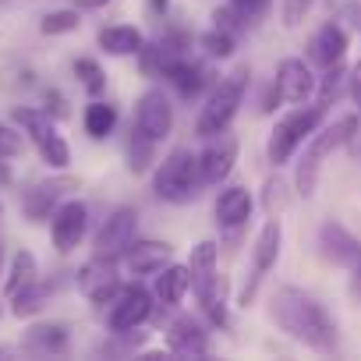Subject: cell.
<instances>
[{"mask_svg": "<svg viewBox=\"0 0 361 361\" xmlns=\"http://www.w3.org/2000/svg\"><path fill=\"white\" fill-rule=\"evenodd\" d=\"M287 185H283V180L280 177H269L266 180V209H269V216H276L283 206H287Z\"/></svg>", "mask_w": 361, "mask_h": 361, "instance_id": "obj_36", "label": "cell"}, {"mask_svg": "<svg viewBox=\"0 0 361 361\" xmlns=\"http://www.w3.org/2000/svg\"><path fill=\"white\" fill-rule=\"evenodd\" d=\"M166 347L180 357H206L213 347H209V333L202 329L199 319L192 315H177L170 326H166Z\"/></svg>", "mask_w": 361, "mask_h": 361, "instance_id": "obj_16", "label": "cell"}, {"mask_svg": "<svg viewBox=\"0 0 361 361\" xmlns=\"http://www.w3.org/2000/svg\"><path fill=\"white\" fill-rule=\"evenodd\" d=\"M71 68H75V75H78L82 89H85L92 99H99V96L106 92V71L99 68V61H92V57H78Z\"/></svg>", "mask_w": 361, "mask_h": 361, "instance_id": "obj_29", "label": "cell"}, {"mask_svg": "<svg viewBox=\"0 0 361 361\" xmlns=\"http://www.w3.org/2000/svg\"><path fill=\"white\" fill-rule=\"evenodd\" d=\"M347 78H350V71L343 68V61L333 64V68H326V75H322V82H319V103H322V106L336 103V99L347 92Z\"/></svg>", "mask_w": 361, "mask_h": 361, "instance_id": "obj_30", "label": "cell"}, {"mask_svg": "<svg viewBox=\"0 0 361 361\" xmlns=\"http://www.w3.org/2000/svg\"><path fill=\"white\" fill-rule=\"evenodd\" d=\"M50 294H54V283H47V280L29 283L25 290H18V294L11 298V315H15V319H32V315H39V312L47 308Z\"/></svg>", "mask_w": 361, "mask_h": 361, "instance_id": "obj_28", "label": "cell"}, {"mask_svg": "<svg viewBox=\"0 0 361 361\" xmlns=\"http://www.w3.org/2000/svg\"><path fill=\"white\" fill-rule=\"evenodd\" d=\"M354 128H357V117L347 114V117H336L333 124L319 128V131L305 142V152H301L298 170H294V188H298L301 199H312V195H315L319 177H322V163H326L340 145H347V138L354 135Z\"/></svg>", "mask_w": 361, "mask_h": 361, "instance_id": "obj_2", "label": "cell"}, {"mask_svg": "<svg viewBox=\"0 0 361 361\" xmlns=\"http://www.w3.org/2000/svg\"><path fill=\"white\" fill-rule=\"evenodd\" d=\"M276 92H280V99L283 103H290V106H298V103H305L312 92H315V75H312V68L305 64V61H298V57H287L280 68H276Z\"/></svg>", "mask_w": 361, "mask_h": 361, "instance_id": "obj_17", "label": "cell"}, {"mask_svg": "<svg viewBox=\"0 0 361 361\" xmlns=\"http://www.w3.org/2000/svg\"><path fill=\"white\" fill-rule=\"evenodd\" d=\"M315 248H319V259L326 266H336V269H350L361 255V241L336 220H326L319 227V238H315Z\"/></svg>", "mask_w": 361, "mask_h": 361, "instance_id": "obj_13", "label": "cell"}, {"mask_svg": "<svg viewBox=\"0 0 361 361\" xmlns=\"http://www.w3.org/2000/svg\"><path fill=\"white\" fill-rule=\"evenodd\" d=\"M156 308V294L145 290L142 283L124 287L114 301H110V315H106V329L110 333H135L138 326H145L152 319Z\"/></svg>", "mask_w": 361, "mask_h": 361, "instance_id": "obj_8", "label": "cell"}, {"mask_svg": "<svg viewBox=\"0 0 361 361\" xmlns=\"http://www.w3.org/2000/svg\"><path fill=\"white\" fill-rule=\"evenodd\" d=\"M96 43L110 57H138V50L145 47V39L135 25H106V29H99Z\"/></svg>", "mask_w": 361, "mask_h": 361, "instance_id": "obj_23", "label": "cell"}, {"mask_svg": "<svg viewBox=\"0 0 361 361\" xmlns=\"http://www.w3.org/2000/svg\"><path fill=\"white\" fill-rule=\"evenodd\" d=\"M47 114H50V117H64V114H68L61 92H47Z\"/></svg>", "mask_w": 361, "mask_h": 361, "instance_id": "obj_40", "label": "cell"}, {"mask_svg": "<svg viewBox=\"0 0 361 361\" xmlns=\"http://www.w3.org/2000/svg\"><path fill=\"white\" fill-rule=\"evenodd\" d=\"M343 54H347V32H343L336 22L319 25V29H315V36L308 39V61H312V64H319L322 71H326V68H333V64H340V61H343Z\"/></svg>", "mask_w": 361, "mask_h": 361, "instance_id": "obj_20", "label": "cell"}, {"mask_svg": "<svg viewBox=\"0 0 361 361\" xmlns=\"http://www.w3.org/2000/svg\"><path fill=\"white\" fill-rule=\"evenodd\" d=\"M117 121H121V114H117V106L106 103V99H92V103L85 106V114H82V128H85V135H89L92 142H103L106 135H114Z\"/></svg>", "mask_w": 361, "mask_h": 361, "instance_id": "obj_25", "label": "cell"}, {"mask_svg": "<svg viewBox=\"0 0 361 361\" xmlns=\"http://www.w3.org/2000/svg\"><path fill=\"white\" fill-rule=\"evenodd\" d=\"M188 273H192V290H195V298L202 305L220 287V245L216 241H199L192 248Z\"/></svg>", "mask_w": 361, "mask_h": 361, "instance_id": "obj_15", "label": "cell"}, {"mask_svg": "<svg viewBox=\"0 0 361 361\" xmlns=\"http://www.w3.org/2000/svg\"><path fill=\"white\" fill-rule=\"evenodd\" d=\"M39 280V262L29 248H18L15 259H11V269H8V280H4V298L11 301L18 290H25L29 283Z\"/></svg>", "mask_w": 361, "mask_h": 361, "instance_id": "obj_26", "label": "cell"}, {"mask_svg": "<svg viewBox=\"0 0 361 361\" xmlns=\"http://www.w3.org/2000/svg\"><path fill=\"white\" fill-rule=\"evenodd\" d=\"M85 231H89V206L78 202V199H64L54 209V216H50V241H54V248L61 255L75 252L82 245Z\"/></svg>", "mask_w": 361, "mask_h": 361, "instance_id": "obj_11", "label": "cell"}, {"mask_svg": "<svg viewBox=\"0 0 361 361\" xmlns=\"http://www.w3.org/2000/svg\"><path fill=\"white\" fill-rule=\"evenodd\" d=\"M322 121H326V106H322V103H312V106H301V103H298V110H290L283 121H276V128H273V135H269V142H266L269 163H273V166L290 163V156L298 152V145H305V142L319 131Z\"/></svg>", "mask_w": 361, "mask_h": 361, "instance_id": "obj_5", "label": "cell"}, {"mask_svg": "<svg viewBox=\"0 0 361 361\" xmlns=\"http://www.w3.org/2000/svg\"><path fill=\"white\" fill-rule=\"evenodd\" d=\"M78 188V180L75 177H47V180H36V185L22 195V213L25 220L32 224H43L54 216V209Z\"/></svg>", "mask_w": 361, "mask_h": 361, "instance_id": "obj_12", "label": "cell"}, {"mask_svg": "<svg viewBox=\"0 0 361 361\" xmlns=\"http://www.w3.org/2000/svg\"><path fill=\"white\" fill-rule=\"evenodd\" d=\"M347 290H350V298L361 305V255H357V262L350 266V283H347Z\"/></svg>", "mask_w": 361, "mask_h": 361, "instance_id": "obj_39", "label": "cell"}, {"mask_svg": "<svg viewBox=\"0 0 361 361\" xmlns=\"http://www.w3.org/2000/svg\"><path fill=\"white\" fill-rule=\"evenodd\" d=\"M252 209H255V199L245 185H227L216 195V224L224 231H241L252 220Z\"/></svg>", "mask_w": 361, "mask_h": 361, "instance_id": "obj_19", "label": "cell"}, {"mask_svg": "<svg viewBox=\"0 0 361 361\" xmlns=\"http://www.w3.org/2000/svg\"><path fill=\"white\" fill-rule=\"evenodd\" d=\"M199 47L206 50V57L209 61H227L231 54H234V47H238V36H231V32H224V29H209V32H202L199 36Z\"/></svg>", "mask_w": 361, "mask_h": 361, "instance_id": "obj_32", "label": "cell"}, {"mask_svg": "<svg viewBox=\"0 0 361 361\" xmlns=\"http://www.w3.org/2000/svg\"><path fill=\"white\" fill-rule=\"evenodd\" d=\"M36 149H39L43 163H50L54 170H68V163H71V145L64 142L61 131H50L43 142H36Z\"/></svg>", "mask_w": 361, "mask_h": 361, "instance_id": "obj_31", "label": "cell"}, {"mask_svg": "<svg viewBox=\"0 0 361 361\" xmlns=\"http://www.w3.org/2000/svg\"><path fill=\"white\" fill-rule=\"evenodd\" d=\"M280 248H283V224L280 216H269L262 224V231L255 234V245H252V280L245 283L241 290V308H248L255 298H259V287L262 280L273 273V266L280 262Z\"/></svg>", "mask_w": 361, "mask_h": 361, "instance_id": "obj_6", "label": "cell"}, {"mask_svg": "<svg viewBox=\"0 0 361 361\" xmlns=\"http://www.w3.org/2000/svg\"><path fill=\"white\" fill-rule=\"evenodd\" d=\"M78 290L89 298V305H96V308H106L121 290H124V283H121V273H117V262L114 259H99V255H92L82 269H78Z\"/></svg>", "mask_w": 361, "mask_h": 361, "instance_id": "obj_10", "label": "cell"}, {"mask_svg": "<svg viewBox=\"0 0 361 361\" xmlns=\"http://www.w3.org/2000/svg\"><path fill=\"white\" fill-rule=\"evenodd\" d=\"M224 290H227V283L220 280V287H216V290L202 301V312H206V315H209V322H213V326H220V329L231 322V312H227V294H224Z\"/></svg>", "mask_w": 361, "mask_h": 361, "instance_id": "obj_34", "label": "cell"}, {"mask_svg": "<svg viewBox=\"0 0 361 361\" xmlns=\"http://www.w3.org/2000/svg\"><path fill=\"white\" fill-rule=\"evenodd\" d=\"M347 96H350V103L361 110V61L350 68V78H347Z\"/></svg>", "mask_w": 361, "mask_h": 361, "instance_id": "obj_38", "label": "cell"}, {"mask_svg": "<svg viewBox=\"0 0 361 361\" xmlns=\"http://www.w3.org/2000/svg\"><path fill=\"white\" fill-rule=\"evenodd\" d=\"M170 259H173V248H170L166 241H135V245L121 255V262H124L128 273H135V276H156Z\"/></svg>", "mask_w": 361, "mask_h": 361, "instance_id": "obj_21", "label": "cell"}, {"mask_svg": "<svg viewBox=\"0 0 361 361\" xmlns=\"http://www.w3.org/2000/svg\"><path fill=\"white\" fill-rule=\"evenodd\" d=\"M269 319L276 322L280 333H287L294 343H301L315 354H333L340 343V329H336V319L329 315V308L301 287H290V283L276 287L269 298Z\"/></svg>", "mask_w": 361, "mask_h": 361, "instance_id": "obj_1", "label": "cell"}, {"mask_svg": "<svg viewBox=\"0 0 361 361\" xmlns=\"http://www.w3.org/2000/svg\"><path fill=\"white\" fill-rule=\"evenodd\" d=\"M138 241V209L135 206H121L110 213V220L99 227L96 241H92V255L99 259H114L121 262V255Z\"/></svg>", "mask_w": 361, "mask_h": 361, "instance_id": "obj_7", "label": "cell"}, {"mask_svg": "<svg viewBox=\"0 0 361 361\" xmlns=\"http://www.w3.org/2000/svg\"><path fill=\"white\" fill-rule=\"evenodd\" d=\"M135 128H142L152 142H163L173 131V103L163 89H145L135 103Z\"/></svg>", "mask_w": 361, "mask_h": 361, "instance_id": "obj_14", "label": "cell"}, {"mask_svg": "<svg viewBox=\"0 0 361 361\" xmlns=\"http://www.w3.org/2000/svg\"><path fill=\"white\" fill-rule=\"evenodd\" d=\"M0 266H4V248H0Z\"/></svg>", "mask_w": 361, "mask_h": 361, "instance_id": "obj_43", "label": "cell"}, {"mask_svg": "<svg viewBox=\"0 0 361 361\" xmlns=\"http://www.w3.org/2000/svg\"><path fill=\"white\" fill-rule=\"evenodd\" d=\"M188 290H192V273H188V266L166 262V266L156 273V280H152V294H156V301L166 305V308H177L180 301H185Z\"/></svg>", "mask_w": 361, "mask_h": 361, "instance_id": "obj_22", "label": "cell"}, {"mask_svg": "<svg viewBox=\"0 0 361 361\" xmlns=\"http://www.w3.org/2000/svg\"><path fill=\"white\" fill-rule=\"evenodd\" d=\"M156 145L159 142H152L142 128H135L131 124V131H128V142H124V152H128V170L138 177V173H145L152 163H156Z\"/></svg>", "mask_w": 361, "mask_h": 361, "instance_id": "obj_27", "label": "cell"}, {"mask_svg": "<svg viewBox=\"0 0 361 361\" xmlns=\"http://www.w3.org/2000/svg\"><path fill=\"white\" fill-rule=\"evenodd\" d=\"M241 142L231 131H220L213 138H206V149L199 152V177H202V188H220L224 180L231 177L234 163H238Z\"/></svg>", "mask_w": 361, "mask_h": 361, "instance_id": "obj_9", "label": "cell"}, {"mask_svg": "<svg viewBox=\"0 0 361 361\" xmlns=\"http://www.w3.org/2000/svg\"><path fill=\"white\" fill-rule=\"evenodd\" d=\"M82 25V15L78 8H61V11H50L43 22H39V32L43 36H68Z\"/></svg>", "mask_w": 361, "mask_h": 361, "instance_id": "obj_33", "label": "cell"}, {"mask_svg": "<svg viewBox=\"0 0 361 361\" xmlns=\"http://www.w3.org/2000/svg\"><path fill=\"white\" fill-rule=\"evenodd\" d=\"M152 192L156 199L170 202V206H188L199 199L202 192V177H199V156L185 145H177L163 156V163H156L152 173Z\"/></svg>", "mask_w": 361, "mask_h": 361, "instance_id": "obj_4", "label": "cell"}, {"mask_svg": "<svg viewBox=\"0 0 361 361\" xmlns=\"http://www.w3.org/2000/svg\"><path fill=\"white\" fill-rule=\"evenodd\" d=\"M166 8H170V0H149V11L152 15H166Z\"/></svg>", "mask_w": 361, "mask_h": 361, "instance_id": "obj_42", "label": "cell"}, {"mask_svg": "<svg viewBox=\"0 0 361 361\" xmlns=\"http://www.w3.org/2000/svg\"><path fill=\"white\" fill-rule=\"evenodd\" d=\"M166 82L177 89V96L195 99V96H202V92L216 82V75H213V64H209V61L188 57V61H180L173 71H166Z\"/></svg>", "mask_w": 361, "mask_h": 361, "instance_id": "obj_18", "label": "cell"}, {"mask_svg": "<svg viewBox=\"0 0 361 361\" xmlns=\"http://www.w3.org/2000/svg\"><path fill=\"white\" fill-rule=\"evenodd\" d=\"M22 149H25L22 131H15L11 124H0V159H15L22 156Z\"/></svg>", "mask_w": 361, "mask_h": 361, "instance_id": "obj_35", "label": "cell"}, {"mask_svg": "<svg viewBox=\"0 0 361 361\" xmlns=\"http://www.w3.org/2000/svg\"><path fill=\"white\" fill-rule=\"evenodd\" d=\"M227 4H234V8L248 18V25H252V22H259V18H266V15H269L273 0H227Z\"/></svg>", "mask_w": 361, "mask_h": 361, "instance_id": "obj_37", "label": "cell"}, {"mask_svg": "<svg viewBox=\"0 0 361 361\" xmlns=\"http://www.w3.org/2000/svg\"><path fill=\"white\" fill-rule=\"evenodd\" d=\"M75 4H78V11H96V8L110 4V0H75Z\"/></svg>", "mask_w": 361, "mask_h": 361, "instance_id": "obj_41", "label": "cell"}, {"mask_svg": "<svg viewBox=\"0 0 361 361\" xmlns=\"http://www.w3.org/2000/svg\"><path fill=\"white\" fill-rule=\"evenodd\" d=\"M25 343L43 354H64L71 343V333L64 322H36L32 329H25Z\"/></svg>", "mask_w": 361, "mask_h": 361, "instance_id": "obj_24", "label": "cell"}, {"mask_svg": "<svg viewBox=\"0 0 361 361\" xmlns=\"http://www.w3.org/2000/svg\"><path fill=\"white\" fill-rule=\"evenodd\" d=\"M252 85V68L248 64H238L231 75H224L220 82H213V92L206 99V106L199 110V121H195V135L199 138H213L220 131H231L241 103H245V92Z\"/></svg>", "mask_w": 361, "mask_h": 361, "instance_id": "obj_3", "label": "cell"}]
</instances>
